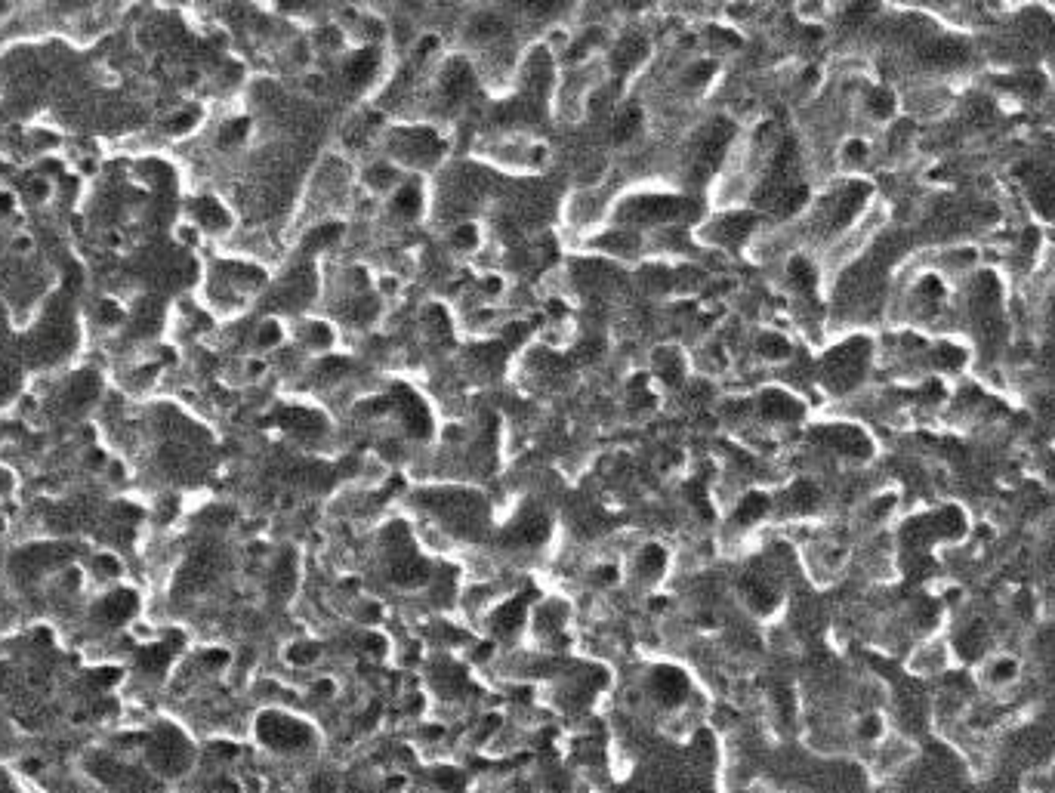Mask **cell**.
<instances>
[{"instance_id":"6da1fadb","label":"cell","mask_w":1055,"mask_h":793,"mask_svg":"<svg viewBox=\"0 0 1055 793\" xmlns=\"http://www.w3.org/2000/svg\"><path fill=\"white\" fill-rule=\"evenodd\" d=\"M257 732H260V741L278 756H309L318 744V735L306 719H297L284 710L263 713Z\"/></svg>"},{"instance_id":"7a4b0ae2","label":"cell","mask_w":1055,"mask_h":793,"mask_svg":"<svg viewBox=\"0 0 1055 793\" xmlns=\"http://www.w3.org/2000/svg\"><path fill=\"white\" fill-rule=\"evenodd\" d=\"M917 760V747L911 738L904 735H886L877 747H873V775L892 778L904 769H911Z\"/></svg>"},{"instance_id":"3957f363","label":"cell","mask_w":1055,"mask_h":793,"mask_svg":"<svg viewBox=\"0 0 1055 793\" xmlns=\"http://www.w3.org/2000/svg\"><path fill=\"white\" fill-rule=\"evenodd\" d=\"M688 689H691V686H688V676H685L679 667H658V670L651 673V679H648V695L658 701L661 707L673 710V713H676V707L685 704Z\"/></svg>"},{"instance_id":"277c9868","label":"cell","mask_w":1055,"mask_h":793,"mask_svg":"<svg viewBox=\"0 0 1055 793\" xmlns=\"http://www.w3.org/2000/svg\"><path fill=\"white\" fill-rule=\"evenodd\" d=\"M1018 676H1022V664H1018V658H1012V655H991L981 661V670H978V682L988 692L1012 689Z\"/></svg>"},{"instance_id":"5b68a950","label":"cell","mask_w":1055,"mask_h":793,"mask_svg":"<svg viewBox=\"0 0 1055 793\" xmlns=\"http://www.w3.org/2000/svg\"><path fill=\"white\" fill-rule=\"evenodd\" d=\"M732 139V121H716L704 136H701V149H698V176H707L710 170H716L725 146Z\"/></svg>"},{"instance_id":"8992f818","label":"cell","mask_w":1055,"mask_h":793,"mask_svg":"<svg viewBox=\"0 0 1055 793\" xmlns=\"http://www.w3.org/2000/svg\"><path fill=\"white\" fill-rule=\"evenodd\" d=\"M688 213H691V204L682 198H642V201H633V207H630V216L633 220H642V223L676 220V216H688Z\"/></svg>"},{"instance_id":"52a82bcc","label":"cell","mask_w":1055,"mask_h":793,"mask_svg":"<svg viewBox=\"0 0 1055 793\" xmlns=\"http://www.w3.org/2000/svg\"><path fill=\"white\" fill-rule=\"evenodd\" d=\"M948 664H951V645L941 639H926L911 658V670L920 676H941L948 673Z\"/></svg>"},{"instance_id":"ba28073f","label":"cell","mask_w":1055,"mask_h":793,"mask_svg":"<svg viewBox=\"0 0 1055 793\" xmlns=\"http://www.w3.org/2000/svg\"><path fill=\"white\" fill-rule=\"evenodd\" d=\"M645 56H648V41L642 38V34H627V38H621V44L614 47L611 65L617 75H627V71H633Z\"/></svg>"},{"instance_id":"9c48e42d","label":"cell","mask_w":1055,"mask_h":793,"mask_svg":"<svg viewBox=\"0 0 1055 793\" xmlns=\"http://www.w3.org/2000/svg\"><path fill=\"white\" fill-rule=\"evenodd\" d=\"M525 615H528V602H525L522 596H516V599L503 602V605L494 611L491 627H494L497 636H513V633L525 624Z\"/></svg>"},{"instance_id":"30bf717a","label":"cell","mask_w":1055,"mask_h":793,"mask_svg":"<svg viewBox=\"0 0 1055 793\" xmlns=\"http://www.w3.org/2000/svg\"><path fill=\"white\" fill-rule=\"evenodd\" d=\"M395 395H398V399H402V402H398V405H402V414H405V426L411 429V436H429V426H432V420H429V411H426V405L417 399V395L414 392H408V389H402V386H398L395 389Z\"/></svg>"},{"instance_id":"8fae6325","label":"cell","mask_w":1055,"mask_h":793,"mask_svg":"<svg viewBox=\"0 0 1055 793\" xmlns=\"http://www.w3.org/2000/svg\"><path fill=\"white\" fill-rule=\"evenodd\" d=\"M753 229V216L750 213H729L713 226V238L722 244H741Z\"/></svg>"},{"instance_id":"7c38bea8","label":"cell","mask_w":1055,"mask_h":793,"mask_svg":"<svg viewBox=\"0 0 1055 793\" xmlns=\"http://www.w3.org/2000/svg\"><path fill=\"white\" fill-rule=\"evenodd\" d=\"M744 593H747V602L756 608V611H772L778 605V593L772 584H766L762 578H756V574H750V578L744 581Z\"/></svg>"},{"instance_id":"4fadbf2b","label":"cell","mask_w":1055,"mask_h":793,"mask_svg":"<svg viewBox=\"0 0 1055 793\" xmlns=\"http://www.w3.org/2000/svg\"><path fill=\"white\" fill-rule=\"evenodd\" d=\"M762 411H766L769 417H775V420H796L799 414H803V408H799L790 395H784V392H766V395H762Z\"/></svg>"},{"instance_id":"5bb4252c","label":"cell","mask_w":1055,"mask_h":793,"mask_svg":"<svg viewBox=\"0 0 1055 793\" xmlns=\"http://www.w3.org/2000/svg\"><path fill=\"white\" fill-rule=\"evenodd\" d=\"M374 71H377V53H374V50L355 53V56L349 59V65H346V75H349L352 84H368V81L374 78Z\"/></svg>"},{"instance_id":"9a60e30c","label":"cell","mask_w":1055,"mask_h":793,"mask_svg":"<svg viewBox=\"0 0 1055 793\" xmlns=\"http://www.w3.org/2000/svg\"><path fill=\"white\" fill-rule=\"evenodd\" d=\"M547 537H550V525H547V519H543V516H528L516 528V540H519V544H528V547L543 544Z\"/></svg>"},{"instance_id":"2e32d148","label":"cell","mask_w":1055,"mask_h":793,"mask_svg":"<svg viewBox=\"0 0 1055 793\" xmlns=\"http://www.w3.org/2000/svg\"><path fill=\"white\" fill-rule=\"evenodd\" d=\"M469 90H472V71H469L463 62H454L451 71H448V78H445V96L457 102V99H463Z\"/></svg>"},{"instance_id":"e0dca14e","label":"cell","mask_w":1055,"mask_h":793,"mask_svg":"<svg viewBox=\"0 0 1055 793\" xmlns=\"http://www.w3.org/2000/svg\"><path fill=\"white\" fill-rule=\"evenodd\" d=\"M639 124H642V112H639L636 105H627L624 112L617 115L614 127H611V139H614V142H627V139H633V136H636V130H639Z\"/></svg>"},{"instance_id":"ac0fdd59","label":"cell","mask_w":1055,"mask_h":793,"mask_svg":"<svg viewBox=\"0 0 1055 793\" xmlns=\"http://www.w3.org/2000/svg\"><path fill=\"white\" fill-rule=\"evenodd\" d=\"M766 510H769V500H766V497H762V494H747V497L741 500L738 513H735V522L750 525V522H756V519L766 516Z\"/></svg>"},{"instance_id":"d6986e66","label":"cell","mask_w":1055,"mask_h":793,"mask_svg":"<svg viewBox=\"0 0 1055 793\" xmlns=\"http://www.w3.org/2000/svg\"><path fill=\"white\" fill-rule=\"evenodd\" d=\"M790 500H793V507L796 510H815V503H818V488L812 485V482H799L793 491H790Z\"/></svg>"},{"instance_id":"ffe728a7","label":"cell","mask_w":1055,"mask_h":793,"mask_svg":"<svg viewBox=\"0 0 1055 793\" xmlns=\"http://www.w3.org/2000/svg\"><path fill=\"white\" fill-rule=\"evenodd\" d=\"M664 565H667V556H664L661 547H645V553H642V559H639L642 574H651V578H658V574L664 571Z\"/></svg>"},{"instance_id":"44dd1931","label":"cell","mask_w":1055,"mask_h":793,"mask_svg":"<svg viewBox=\"0 0 1055 793\" xmlns=\"http://www.w3.org/2000/svg\"><path fill=\"white\" fill-rule=\"evenodd\" d=\"M870 112L873 115H877V118H889L892 112H895V96L889 93V90H873L870 93Z\"/></svg>"},{"instance_id":"7402d4cb","label":"cell","mask_w":1055,"mask_h":793,"mask_svg":"<svg viewBox=\"0 0 1055 793\" xmlns=\"http://www.w3.org/2000/svg\"><path fill=\"white\" fill-rule=\"evenodd\" d=\"M790 275H793L796 287H803V291H812V287H815V272H812V266L806 260H793L790 263Z\"/></svg>"},{"instance_id":"603a6c76","label":"cell","mask_w":1055,"mask_h":793,"mask_svg":"<svg viewBox=\"0 0 1055 793\" xmlns=\"http://www.w3.org/2000/svg\"><path fill=\"white\" fill-rule=\"evenodd\" d=\"M759 349H762V355H769V358H784L790 352L787 340H781L775 334H762L759 337Z\"/></svg>"},{"instance_id":"cb8c5ba5","label":"cell","mask_w":1055,"mask_h":793,"mask_svg":"<svg viewBox=\"0 0 1055 793\" xmlns=\"http://www.w3.org/2000/svg\"><path fill=\"white\" fill-rule=\"evenodd\" d=\"M417 210H420V192L417 189H405L402 195H398V213L414 216Z\"/></svg>"},{"instance_id":"d4e9b609","label":"cell","mask_w":1055,"mask_h":793,"mask_svg":"<svg viewBox=\"0 0 1055 793\" xmlns=\"http://www.w3.org/2000/svg\"><path fill=\"white\" fill-rule=\"evenodd\" d=\"M201 220H204L207 226H226L229 216H226L220 207H216L213 201H207V207H201Z\"/></svg>"},{"instance_id":"484cf974","label":"cell","mask_w":1055,"mask_h":793,"mask_svg":"<svg viewBox=\"0 0 1055 793\" xmlns=\"http://www.w3.org/2000/svg\"><path fill=\"white\" fill-rule=\"evenodd\" d=\"M472 244H476V229H472V226H460V229L454 232V247H472Z\"/></svg>"},{"instance_id":"4316f807","label":"cell","mask_w":1055,"mask_h":793,"mask_svg":"<svg viewBox=\"0 0 1055 793\" xmlns=\"http://www.w3.org/2000/svg\"><path fill=\"white\" fill-rule=\"evenodd\" d=\"M337 235H340V226H324L318 235H312V238H309V244H331Z\"/></svg>"},{"instance_id":"83f0119b","label":"cell","mask_w":1055,"mask_h":793,"mask_svg":"<svg viewBox=\"0 0 1055 793\" xmlns=\"http://www.w3.org/2000/svg\"><path fill=\"white\" fill-rule=\"evenodd\" d=\"M710 75H713V65L707 62V65H698L695 71H691V81H695V84L701 81V84H704V78H710Z\"/></svg>"},{"instance_id":"f1b7e54d","label":"cell","mask_w":1055,"mask_h":793,"mask_svg":"<svg viewBox=\"0 0 1055 793\" xmlns=\"http://www.w3.org/2000/svg\"><path fill=\"white\" fill-rule=\"evenodd\" d=\"M278 340V331H275V324H266V331L260 334V343L263 346H269V343H275Z\"/></svg>"}]
</instances>
